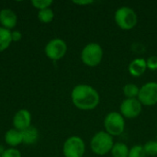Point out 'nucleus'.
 Wrapping results in <instances>:
<instances>
[{
    "instance_id": "9b49d317",
    "label": "nucleus",
    "mask_w": 157,
    "mask_h": 157,
    "mask_svg": "<svg viewBox=\"0 0 157 157\" xmlns=\"http://www.w3.org/2000/svg\"><path fill=\"white\" fill-rule=\"evenodd\" d=\"M17 17L15 12L11 9H2L0 11V23L5 29H13L17 25Z\"/></svg>"
},
{
    "instance_id": "6e6552de",
    "label": "nucleus",
    "mask_w": 157,
    "mask_h": 157,
    "mask_svg": "<svg viewBox=\"0 0 157 157\" xmlns=\"http://www.w3.org/2000/svg\"><path fill=\"white\" fill-rule=\"evenodd\" d=\"M67 51V45L65 41L61 39H53L48 42L45 47V53L48 58L53 61L62 59Z\"/></svg>"
},
{
    "instance_id": "4be33fe9",
    "label": "nucleus",
    "mask_w": 157,
    "mask_h": 157,
    "mask_svg": "<svg viewBox=\"0 0 157 157\" xmlns=\"http://www.w3.org/2000/svg\"><path fill=\"white\" fill-rule=\"evenodd\" d=\"M1 157H21V154L18 150L15 148H9L5 150Z\"/></svg>"
},
{
    "instance_id": "f8f14e48",
    "label": "nucleus",
    "mask_w": 157,
    "mask_h": 157,
    "mask_svg": "<svg viewBox=\"0 0 157 157\" xmlns=\"http://www.w3.org/2000/svg\"><path fill=\"white\" fill-rule=\"evenodd\" d=\"M147 69L146 60L143 58H137L131 62L129 65V72L134 77H139L143 75Z\"/></svg>"
},
{
    "instance_id": "ddd939ff",
    "label": "nucleus",
    "mask_w": 157,
    "mask_h": 157,
    "mask_svg": "<svg viewBox=\"0 0 157 157\" xmlns=\"http://www.w3.org/2000/svg\"><path fill=\"white\" fill-rule=\"evenodd\" d=\"M5 142L10 146H17L20 144L21 143H23L22 132L16 129H11L7 131L5 134Z\"/></svg>"
},
{
    "instance_id": "423d86ee",
    "label": "nucleus",
    "mask_w": 157,
    "mask_h": 157,
    "mask_svg": "<svg viewBox=\"0 0 157 157\" xmlns=\"http://www.w3.org/2000/svg\"><path fill=\"white\" fill-rule=\"evenodd\" d=\"M86 151L85 143L78 136L68 138L63 144V155L65 157H83Z\"/></svg>"
},
{
    "instance_id": "39448f33",
    "label": "nucleus",
    "mask_w": 157,
    "mask_h": 157,
    "mask_svg": "<svg viewBox=\"0 0 157 157\" xmlns=\"http://www.w3.org/2000/svg\"><path fill=\"white\" fill-rule=\"evenodd\" d=\"M104 127L106 132L111 136L121 135L125 129L124 117L120 112H109L104 120Z\"/></svg>"
},
{
    "instance_id": "412c9836",
    "label": "nucleus",
    "mask_w": 157,
    "mask_h": 157,
    "mask_svg": "<svg viewBox=\"0 0 157 157\" xmlns=\"http://www.w3.org/2000/svg\"><path fill=\"white\" fill-rule=\"evenodd\" d=\"M31 4L34 7L42 10L45 8H49V6L52 4V0H32Z\"/></svg>"
},
{
    "instance_id": "4468645a",
    "label": "nucleus",
    "mask_w": 157,
    "mask_h": 157,
    "mask_svg": "<svg viewBox=\"0 0 157 157\" xmlns=\"http://www.w3.org/2000/svg\"><path fill=\"white\" fill-rule=\"evenodd\" d=\"M39 137L38 130L32 126H29L28 129L22 131V138L23 143L26 144H32L37 142Z\"/></svg>"
},
{
    "instance_id": "aec40b11",
    "label": "nucleus",
    "mask_w": 157,
    "mask_h": 157,
    "mask_svg": "<svg viewBox=\"0 0 157 157\" xmlns=\"http://www.w3.org/2000/svg\"><path fill=\"white\" fill-rule=\"evenodd\" d=\"M128 157H146V154L144 146L142 145H134L130 149Z\"/></svg>"
},
{
    "instance_id": "dca6fc26",
    "label": "nucleus",
    "mask_w": 157,
    "mask_h": 157,
    "mask_svg": "<svg viewBox=\"0 0 157 157\" xmlns=\"http://www.w3.org/2000/svg\"><path fill=\"white\" fill-rule=\"evenodd\" d=\"M129 148L123 143H116L114 144L110 153L112 157H128L129 155Z\"/></svg>"
},
{
    "instance_id": "0eeeda50",
    "label": "nucleus",
    "mask_w": 157,
    "mask_h": 157,
    "mask_svg": "<svg viewBox=\"0 0 157 157\" xmlns=\"http://www.w3.org/2000/svg\"><path fill=\"white\" fill-rule=\"evenodd\" d=\"M138 100L144 106H154L157 104V83L149 82L144 85L140 88Z\"/></svg>"
},
{
    "instance_id": "9d476101",
    "label": "nucleus",
    "mask_w": 157,
    "mask_h": 157,
    "mask_svg": "<svg viewBox=\"0 0 157 157\" xmlns=\"http://www.w3.org/2000/svg\"><path fill=\"white\" fill-rule=\"evenodd\" d=\"M31 122V115L27 109H20L18 110L13 119V124L16 130L20 132L28 129L30 126Z\"/></svg>"
},
{
    "instance_id": "7ed1b4c3",
    "label": "nucleus",
    "mask_w": 157,
    "mask_h": 157,
    "mask_svg": "<svg viewBox=\"0 0 157 157\" xmlns=\"http://www.w3.org/2000/svg\"><path fill=\"white\" fill-rule=\"evenodd\" d=\"M103 58V49L96 42L88 43L85 46L81 52L82 62L87 66L95 67L98 65Z\"/></svg>"
},
{
    "instance_id": "f03ea898",
    "label": "nucleus",
    "mask_w": 157,
    "mask_h": 157,
    "mask_svg": "<svg viewBox=\"0 0 157 157\" xmlns=\"http://www.w3.org/2000/svg\"><path fill=\"white\" fill-rule=\"evenodd\" d=\"M113 145L114 144L112 136L109 135L107 132L103 131L97 132L91 139L90 143L93 153L98 155H105L106 154L110 152Z\"/></svg>"
},
{
    "instance_id": "f257e3e1",
    "label": "nucleus",
    "mask_w": 157,
    "mask_h": 157,
    "mask_svg": "<svg viewBox=\"0 0 157 157\" xmlns=\"http://www.w3.org/2000/svg\"><path fill=\"white\" fill-rule=\"evenodd\" d=\"M71 96L74 105L83 110H90L97 108L100 100L98 92L88 85L75 86Z\"/></svg>"
},
{
    "instance_id": "1a4fd4ad",
    "label": "nucleus",
    "mask_w": 157,
    "mask_h": 157,
    "mask_svg": "<svg viewBox=\"0 0 157 157\" xmlns=\"http://www.w3.org/2000/svg\"><path fill=\"white\" fill-rule=\"evenodd\" d=\"M142 104L137 98H126L121 104V114L128 119H134L142 112Z\"/></svg>"
},
{
    "instance_id": "6ab92c4d",
    "label": "nucleus",
    "mask_w": 157,
    "mask_h": 157,
    "mask_svg": "<svg viewBox=\"0 0 157 157\" xmlns=\"http://www.w3.org/2000/svg\"><path fill=\"white\" fill-rule=\"evenodd\" d=\"M144 151L146 155L155 156L157 155V142L155 141H149L144 145Z\"/></svg>"
},
{
    "instance_id": "a878e982",
    "label": "nucleus",
    "mask_w": 157,
    "mask_h": 157,
    "mask_svg": "<svg viewBox=\"0 0 157 157\" xmlns=\"http://www.w3.org/2000/svg\"><path fill=\"white\" fill-rule=\"evenodd\" d=\"M4 152H5V149H4V147L0 145V156H1V155L4 154Z\"/></svg>"
},
{
    "instance_id": "a211bd4d",
    "label": "nucleus",
    "mask_w": 157,
    "mask_h": 157,
    "mask_svg": "<svg viewBox=\"0 0 157 157\" xmlns=\"http://www.w3.org/2000/svg\"><path fill=\"white\" fill-rule=\"evenodd\" d=\"M53 17H54V14L51 8H45V9L40 10L38 13V17L40 21L42 23H50L53 19Z\"/></svg>"
},
{
    "instance_id": "b1692460",
    "label": "nucleus",
    "mask_w": 157,
    "mask_h": 157,
    "mask_svg": "<svg viewBox=\"0 0 157 157\" xmlns=\"http://www.w3.org/2000/svg\"><path fill=\"white\" fill-rule=\"evenodd\" d=\"M21 37H22V35H21V33H20L19 31L15 30V31L12 32V40H14V41H18V40H21Z\"/></svg>"
},
{
    "instance_id": "393cba45",
    "label": "nucleus",
    "mask_w": 157,
    "mask_h": 157,
    "mask_svg": "<svg viewBox=\"0 0 157 157\" xmlns=\"http://www.w3.org/2000/svg\"><path fill=\"white\" fill-rule=\"evenodd\" d=\"M75 4L76 5H89V4H92L93 1L92 0H82V1H74Z\"/></svg>"
},
{
    "instance_id": "bb28decb",
    "label": "nucleus",
    "mask_w": 157,
    "mask_h": 157,
    "mask_svg": "<svg viewBox=\"0 0 157 157\" xmlns=\"http://www.w3.org/2000/svg\"><path fill=\"white\" fill-rule=\"evenodd\" d=\"M156 128H157V125H156Z\"/></svg>"
},
{
    "instance_id": "5701e85b",
    "label": "nucleus",
    "mask_w": 157,
    "mask_h": 157,
    "mask_svg": "<svg viewBox=\"0 0 157 157\" xmlns=\"http://www.w3.org/2000/svg\"><path fill=\"white\" fill-rule=\"evenodd\" d=\"M146 65H147V68H149L150 70H153V71L157 70V56L155 55L150 56L146 60Z\"/></svg>"
},
{
    "instance_id": "20e7f679",
    "label": "nucleus",
    "mask_w": 157,
    "mask_h": 157,
    "mask_svg": "<svg viewBox=\"0 0 157 157\" xmlns=\"http://www.w3.org/2000/svg\"><path fill=\"white\" fill-rule=\"evenodd\" d=\"M115 21L117 25L125 30L133 29L137 24V15L129 6H121L115 12Z\"/></svg>"
},
{
    "instance_id": "2eb2a0df",
    "label": "nucleus",
    "mask_w": 157,
    "mask_h": 157,
    "mask_svg": "<svg viewBox=\"0 0 157 157\" xmlns=\"http://www.w3.org/2000/svg\"><path fill=\"white\" fill-rule=\"evenodd\" d=\"M11 41L12 32L7 29L0 27V52H3L6 48H8Z\"/></svg>"
},
{
    "instance_id": "f3484780",
    "label": "nucleus",
    "mask_w": 157,
    "mask_h": 157,
    "mask_svg": "<svg viewBox=\"0 0 157 157\" xmlns=\"http://www.w3.org/2000/svg\"><path fill=\"white\" fill-rule=\"evenodd\" d=\"M140 88L134 84H127L123 87L124 96L127 98H135L139 95Z\"/></svg>"
},
{
    "instance_id": "cd10ccee",
    "label": "nucleus",
    "mask_w": 157,
    "mask_h": 157,
    "mask_svg": "<svg viewBox=\"0 0 157 157\" xmlns=\"http://www.w3.org/2000/svg\"><path fill=\"white\" fill-rule=\"evenodd\" d=\"M0 157H1V156H0Z\"/></svg>"
}]
</instances>
